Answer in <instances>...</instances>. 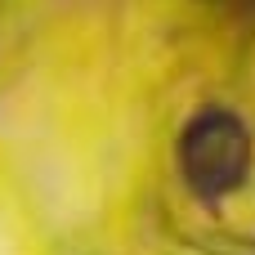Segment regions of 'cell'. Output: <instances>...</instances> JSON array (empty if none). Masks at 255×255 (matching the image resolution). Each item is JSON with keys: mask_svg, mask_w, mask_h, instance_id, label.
<instances>
[{"mask_svg": "<svg viewBox=\"0 0 255 255\" xmlns=\"http://www.w3.org/2000/svg\"><path fill=\"white\" fill-rule=\"evenodd\" d=\"M179 166H184V179L193 184V193L229 197L251 170V134H247V126L224 108L197 112L188 121V130H184V139H179Z\"/></svg>", "mask_w": 255, "mask_h": 255, "instance_id": "obj_1", "label": "cell"}]
</instances>
